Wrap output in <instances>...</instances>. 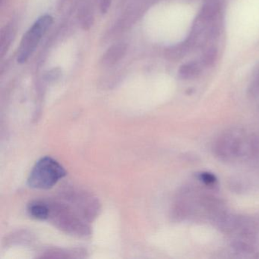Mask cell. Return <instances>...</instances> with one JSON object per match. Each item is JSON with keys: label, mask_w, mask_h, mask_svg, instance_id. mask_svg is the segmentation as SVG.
<instances>
[{"label": "cell", "mask_w": 259, "mask_h": 259, "mask_svg": "<svg viewBox=\"0 0 259 259\" xmlns=\"http://www.w3.org/2000/svg\"><path fill=\"white\" fill-rule=\"evenodd\" d=\"M49 214L48 221L65 233L77 237L85 238L91 235V228L84 220L66 201H48Z\"/></svg>", "instance_id": "cell-1"}, {"label": "cell", "mask_w": 259, "mask_h": 259, "mask_svg": "<svg viewBox=\"0 0 259 259\" xmlns=\"http://www.w3.org/2000/svg\"><path fill=\"white\" fill-rule=\"evenodd\" d=\"M66 176V169L58 161L51 157H42L31 169L28 185L32 189H50Z\"/></svg>", "instance_id": "cell-2"}, {"label": "cell", "mask_w": 259, "mask_h": 259, "mask_svg": "<svg viewBox=\"0 0 259 259\" xmlns=\"http://www.w3.org/2000/svg\"><path fill=\"white\" fill-rule=\"evenodd\" d=\"M53 24V18L50 16H42L33 25L24 35L18 52V63H25L32 55L38 45L40 39Z\"/></svg>", "instance_id": "cell-3"}, {"label": "cell", "mask_w": 259, "mask_h": 259, "mask_svg": "<svg viewBox=\"0 0 259 259\" xmlns=\"http://www.w3.org/2000/svg\"><path fill=\"white\" fill-rule=\"evenodd\" d=\"M64 198L66 202L87 221H92L98 214L100 205L98 200L87 192L69 191L65 193Z\"/></svg>", "instance_id": "cell-4"}, {"label": "cell", "mask_w": 259, "mask_h": 259, "mask_svg": "<svg viewBox=\"0 0 259 259\" xmlns=\"http://www.w3.org/2000/svg\"><path fill=\"white\" fill-rule=\"evenodd\" d=\"M246 150V142L242 140L240 133L233 132L221 136L215 144L217 157L223 160H230L242 155Z\"/></svg>", "instance_id": "cell-5"}, {"label": "cell", "mask_w": 259, "mask_h": 259, "mask_svg": "<svg viewBox=\"0 0 259 259\" xmlns=\"http://www.w3.org/2000/svg\"><path fill=\"white\" fill-rule=\"evenodd\" d=\"M127 45L124 43L116 44L107 50L103 56L101 63L104 66H112L116 64L126 54Z\"/></svg>", "instance_id": "cell-6"}, {"label": "cell", "mask_w": 259, "mask_h": 259, "mask_svg": "<svg viewBox=\"0 0 259 259\" xmlns=\"http://www.w3.org/2000/svg\"><path fill=\"white\" fill-rule=\"evenodd\" d=\"M28 213L33 218L40 221L48 220L49 207L47 201H34L28 205Z\"/></svg>", "instance_id": "cell-7"}, {"label": "cell", "mask_w": 259, "mask_h": 259, "mask_svg": "<svg viewBox=\"0 0 259 259\" xmlns=\"http://www.w3.org/2000/svg\"><path fill=\"white\" fill-rule=\"evenodd\" d=\"M13 37H14V31L10 25H7L2 30L1 37H0V55L1 57H4L8 51Z\"/></svg>", "instance_id": "cell-8"}, {"label": "cell", "mask_w": 259, "mask_h": 259, "mask_svg": "<svg viewBox=\"0 0 259 259\" xmlns=\"http://www.w3.org/2000/svg\"><path fill=\"white\" fill-rule=\"evenodd\" d=\"M239 224L237 218L233 215L221 214L218 219V225L224 231L230 232L234 230Z\"/></svg>", "instance_id": "cell-9"}, {"label": "cell", "mask_w": 259, "mask_h": 259, "mask_svg": "<svg viewBox=\"0 0 259 259\" xmlns=\"http://www.w3.org/2000/svg\"><path fill=\"white\" fill-rule=\"evenodd\" d=\"M200 69L196 63H188L181 66L179 71L180 76L184 79H189L194 78L199 73Z\"/></svg>", "instance_id": "cell-10"}, {"label": "cell", "mask_w": 259, "mask_h": 259, "mask_svg": "<svg viewBox=\"0 0 259 259\" xmlns=\"http://www.w3.org/2000/svg\"><path fill=\"white\" fill-rule=\"evenodd\" d=\"M94 19L92 16L89 13H84L81 18V26L84 29H89L93 25Z\"/></svg>", "instance_id": "cell-11"}, {"label": "cell", "mask_w": 259, "mask_h": 259, "mask_svg": "<svg viewBox=\"0 0 259 259\" xmlns=\"http://www.w3.org/2000/svg\"><path fill=\"white\" fill-rule=\"evenodd\" d=\"M201 181L207 185H212L216 182V177L211 174L208 172H203L200 176Z\"/></svg>", "instance_id": "cell-12"}, {"label": "cell", "mask_w": 259, "mask_h": 259, "mask_svg": "<svg viewBox=\"0 0 259 259\" xmlns=\"http://www.w3.org/2000/svg\"><path fill=\"white\" fill-rule=\"evenodd\" d=\"M60 74H61V70L58 69V68L52 69V70L50 71L47 74V80H48V81H54V80L59 78V77L60 76Z\"/></svg>", "instance_id": "cell-13"}, {"label": "cell", "mask_w": 259, "mask_h": 259, "mask_svg": "<svg viewBox=\"0 0 259 259\" xmlns=\"http://www.w3.org/2000/svg\"><path fill=\"white\" fill-rule=\"evenodd\" d=\"M111 4V0H101V11L102 14H106L108 11Z\"/></svg>", "instance_id": "cell-14"}]
</instances>
